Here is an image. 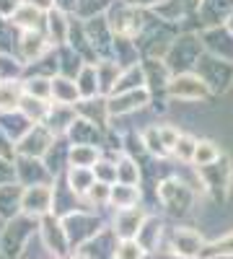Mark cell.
<instances>
[{"instance_id": "27", "label": "cell", "mask_w": 233, "mask_h": 259, "mask_svg": "<svg viewBox=\"0 0 233 259\" xmlns=\"http://www.w3.org/2000/svg\"><path fill=\"white\" fill-rule=\"evenodd\" d=\"M117 259H143L140 244L132 241V239H124V241L117 246Z\"/></svg>"}, {"instance_id": "30", "label": "cell", "mask_w": 233, "mask_h": 259, "mask_svg": "<svg viewBox=\"0 0 233 259\" xmlns=\"http://www.w3.org/2000/svg\"><path fill=\"white\" fill-rule=\"evenodd\" d=\"M21 6H24V0H0V18L11 21Z\"/></svg>"}, {"instance_id": "24", "label": "cell", "mask_w": 233, "mask_h": 259, "mask_svg": "<svg viewBox=\"0 0 233 259\" xmlns=\"http://www.w3.org/2000/svg\"><path fill=\"white\" fill-rule=\"evenodd\" d=\"M94 179L96 182H101V184H117V163H112V161H99L94 168Z\"/></svg>"}, {"instance_id": "7", "label": "cell", "mask_w": 233, "mask_h": 259, "mask_svg": "<svg viewBox=\"0 0 233 259\" xmlns=\"http://www.w3.org/2000/svg\"><path fill=\"white\" fill-rule=\"evenodd\" d=\"M75 119H78L75 106H68V104H50L44 127L50 130L55 138H65V135L70 133V127L75 124Z\"/></svg>"}, {"instance_id": "13", "label": "cell", "mask_w": 233, "mask_h": 259, "mask_svg": "<svg viewBox=\"0 0 233 259\" xmlns=\"http://www.w3.org/2000/svg\"><path fill=\"white\" fill-rule=\"evenodd\" d=\"M21 99H24V83L21 80H0V114L18 112Z\"/></svg>"}, {"instance_id": "4", "label": "cell", "mask_w": 233, "mask_h": 259, "mask_svg": "<svg viewBox=\"0 0 233 259\" xmlns=\"http://www.w3.org/2000/svg\"><path fill=\"white\" fill-rule=\"evenodd\" d=\"M13 166H16V182L21 187H39V184H52V174L47 171L44 161L41 158H13Z\"/></svg>"}, {"instance_id": "20", "label": "cell", "mask_w": 233, "mask_h": 259, "mask_svg": "<svg viewBox=\"0 0 233 259\" xmlns=\"http://www.w3.org/2000/svg\"><path fill=\"white\" fill-rule=\"evenodd\" d=\"M24 94L41 99V101H52V78H41V75H24Z\"/></svg>"}, {"instance_id": "36", "label": "cell", "mask_w": 233, "mask_h": 259, "mask_svg": "<svg viewBox=\"0 0 233 259\" xmlns=\"http://www.w3.org/2000/svg\"><path fill=\"white\" fill-rule=\"evenodd\" d=\"M55 8L57 11H65V13H75V8H78V0H55Z\"/></svg>"}, {"instance_id": "38", "label": "cell", "mask_w": 233, "mask_h": 259, "mask_svg": "<svg viewBox=\"0 0 233 259\" xmlns=\"http://www.w3.org/2000/svg\"><path fill=\"white\" fill-rule=\"evenodd\" d=\"M75 259H88V256H86V254H78V256H75Z\"/></svg>"}, {"instance_id": "10", "label": "cell", "mask_w": 233, "mask_h": 259, "mask_svg": "<svg viewBox=\"0 0 233 259\" xmlns=\"http://www.w3.org/2000/svg\"><path fill=\"white\" fill-rule=\"evenodd\" d=\"M21 197H24V187L18 182L0 184V221H11L21 215Z\"/></svg>"}, {"instance_id": "3", "label": "cell", "mask_w": 233, "mask_h": 259, "mask_svg": "<svg viewBox=\"0 0 233 259\" xmlns=\"http://www.w3.org/2000/svg\"><path fill=\"white\" fill-rule=\"evenodd\" d=\"M55 143V135L44 124H34L29 133L16 143V156L18 158H44L50 145Z\"/></svg>"}, {"instance_id": "22", "label": "cell", "mask_w": 233, "mask_h": 259, "mask_svg": "<svg viewBox=\"0 0 233 259\" xmlns=\"http://www.w3.org/2000/svg\"><path fill=\"white\" fill-rule=\"evenodd\" d=\"M135 202H137V189L132 184H112L109 205H114L119 210H130Z\"/></svg>"}, {"instance_id": "29", "label": "cell", "mask_w": 233, "mask_h": 259, "mask_svg": "<svg viewBox=\"0 0 233 259\" xmlns=\"http://www.w3.org/2000/svg\"><path fill=\"white\" fill-rule=\"evenodd\" d=\"M0 158H8V161H13V158H16L13 140L6 135V130H3V127H0Z\"/></svg>"}, {"instance_id": "26", "label": "cell", "mask_w": 233, "mask_h": 259, "mask_svg": "<svg viewBox=\"0 0 233 259\" xmlns=\"http://www.w3.org/2000/svg\"><path fill=\"white\" fill-rule=\"evenodd\" d=\"M109 192H112V187L109 184H101V182H94V187L86 192V202H91V205H109Z\"/></svg>"}, {"instance_id": "23", "label": "cell", "mask_w": 233, "mask_h": 259, "mask_svg": "<svg viewBox=\"0 0 233 259\" xmlns=\"http://www.w3.org/2000/svg\"><path fill=\"white\" fill-rule=\"evenodd\" d=\"M137 177H140V171H137V166H135V161L132 158H122L119 163H117V182L119 184H137Z\"/></svg>"}, {"instance_id": "6", "label": "cell", "mask_w": 233, "mask_h": 259, "mask_svg": "<svg viewBox=\"0 0 233 259\" xmlns=\"http://www.w3.org/2000/svg\"><path fill=\"white\" fill-rule=\"evenodd\" d=\"M70 26H73V16L65 11H50L44 16V36L52 47H65L68 36H70Z\"/></svg>"}, {"instance_id": "1", "label": "cell", "mask_w": 233, "mask_h": 259, "mask_svg": "<svg viewBox=\"0 0 233 259\" xmlns=\"http://www.w3.org/2000/svg\"><path fill=\"white\" fill-rule=\"evenodd\" d=\"M39 233V221L29 218V215H16V218L3 223V233H0V249H3L6 256L18 259L21 251L26 249V244Z\"/></svg>"}, {"instance_id": "2", "label": "cell", "mask_w": 233, "mask_h": 259, "mask_svg": "<svg viewBox=\"0 0 233 259\" xmlns=\"http://www.w3.org/2000/svg\"><path fill=\"white\" fill-rule=\"evenodd\" d=\"M52 184H39V187H26L24 197H21V212L29 218L41 221L44 215H52Z\"/></svg>"}, {"instance_id": "18", "label": "cell", "mask_w": 233, "mask_h": 259, "mask_svg": "<svg viewBox=\"0 0 233 259\" xmlns=\"http://www.w3.org/2000/svg\"><path fill=\"white\" fill-rule=\"evenodd\" d=\"M50 104L52 101H41V99H34V96L24 94V99H21V104H18V112L24 114L31 124H44L47 112H50Z\"/></svg>"}, {"instance_id": "12", "label": "cell", "mask_w": 233, "mask_h": 259, "mask_svg": "<svg viewBox=\"0 0 233 259\" xmlns=\"http://www.w3.org/2000/svg\"><path fill=\"white\" fill-rule=\"evenodd\" d=\"M11 24L18 31H44V13L36 11L29 3H24V6L16 11V16L11 18Z\"/></svg>"}, {"instance_id": "17", "label": "cell", "mask_w": 233, "mask_h": 259, "mask_svg": "<svg viewBox=\"0 0 233 259\" xmlns=\"http://www.w3.org/2000/svg\"><path fill=\"white\" fill-rule=\"evenodd\" d=\"M65 184L70 187V192L75 194V197H86V192L94 187V171L91 168H68L65 171Z\"/></svg>"}, {"instance_id": "33", "label": "cell", "mask_w": 233, "mask_h": 259, "mask_svg": "<svg viewBox=\"0 0 233 259\" xmlns=\"http://www.w3.org/2000/svg\"><path fill=\"white\" fill-rule=\"evenodd\" d=\"M195 150H197V145L189 140V138H179V143H176V153H179L181 158H192Z\"/></svg>"}, {"instance_id": "9", "label": "cell", "mask_w": 233, "mask_h": 259, "mask_svg": "<svg viewBox=\"0 0 233 259\" xmlns=\"http://www.w3.org/2000/svg\"><path fill=\"white\" fill-rule=\"evenodd\" d=\"M148 104V91L145 89H137V91H124V94H114L107 99V109H109V117L117 114H127V112H135L140 106Z\"/></svg>"}, {"instance_id": "34", "label": "cell", "mask_w": 233, "mask_h": 259, "mask_svg": "<svg viewBox=\"0 0 233 259\" xmlns=\"http://www.w3.org/2000/svg\"><path fill=\"white\" fill-rule=\"evenodd\" d=\"M215 156V148H213V143H202V148L197 145V150H195V158L197 161H210Z\"/></svg>"}, {"instance_id": "32", "label": "cell", "mask_w": 233, "mask_h": 259, "mask_svg": "<svg viewBox=\"0 0 233 259\" xmlns=\"http://www.w3.org/2000/svg\"><path fill=\"white\" fill-rule=\"evenodd\" d=\"M176 246H179L181 251H187V254L195 251V246H197V244H195V236L187 233V231H179V233H176Z\"/></svg>"}, {"instance_id": "37", "label": "cell", "mask_w": 233, "mask_h": 259, "mask_svg": "<svg viewBox=\"0 0 233 259\" xmlns=\"http://www.w3.org/2000/svg\"><path fill=\"white\" fill-rule=\"evenodd\" d=\"M158 0H127V6H132V8H143V6H156Z\"/></svg>"}, {"instance_id": "25", "label": "cell", "mask_w": 233, "mask_h": 259, "mask_svg": "<svg viewBox=\"0 0 233 259\" xmlns=\"http://www.w3.org/2000/svg\"><path fill=\"white\" fill-rule=\"evenodd\" d=\"M202 85L195 80V78H176L171 83V94L174 96H200Z\"/></svg>"}, {"instance_id": "11", "label": "cell", "mask_w": 233, "mask_h": 259, "mask_svg": "<svg viewBox=\"0 0 233 259\" xmlns=\"http://www.w3.org/2000/svg\"><path fill=\"white\" fill-rule=\"evenodd\" d=\"M75 89L80 99H96L101 94L99 85V73H96V62H86L80 68V73L75 75Z\"/></svg>"}, {"instance_id": "19", "label": "cell", "mask_w": 233, "mask_h": 259, "mask_svg": "<svg viewBox=\"0 0 233 259\" xmlns=\"http://www.w3.org/2000/svg\"><path fill=\"white\" fill-rule=\"evenodd\" d=\"M140 223H143V215L137 210H119L117 221H114V231L122 236V239H132V236L140 231Z\"/></svg>"}, {"instance_id": "21", "label": "cell", "mask_w": 233, "mask_h": 259, "mask_svg": "<svg viewBox=\"0 0 233 259\" xmlns=\"http://www.w3.org/2000/svg\"><path fill=\"white\" fill-rule=\"evenodd\" d=\"M26 65L13 52H0V80H24Z\"/></svg>"}, {"instance_id": "5", "label": "cell", "mask_w": 233, "mask_h": 259, "mask_svg": "<svg viewBox=\"0 0 233 259\" xmlns=\"http://www.w3.org/2000/svg\"><path fill=\"white\" fill-rule=\"evenodd\" d=\"M50 50H52V45L47 41L44 31H21V34H18V41H16V57L24 62V65L36 62L39 57H44Z\"/></svg>"}, {"instance_id": "28", "label": "cell", "mask_w": 233, "mask_h": 259, "mask_svg": "<svg viewBox=\"0 0 233 259\" xmlns=\"http://www.w3.org/2000/svg\"><path fill=\"white\" fill-rule=\"evenodd\" d=\"M143 145L151 150V153H163V143H161V135H158V127H153V130H148V133L143 135Z\"/></svg>"}, {"instance_id": "31", "label": "cell", "mask_w": 233, "mask_h": 259, "mask_svg": "<svg viewBox=\"0 0 233 259\" xmlns=\"http://www.w3.org/2000/svg\"><path fill=\"white\" fill-rule=\"evenodd\" d=\"M16 182V166L8 158H0V184H11Z\"/></svg>"}, {"instance_id": "14", "label": "cell", "mask_w": 233, "mask_h": 259, "mask_svg": "<svg viewBox=\"0 0 233 259\" xmlns=\"http://www.w3.org/2000/svg\"><path fill=\"white\" fill-rule=\"evenodd\" d=\"M0 127L6 130V135L13 140V148H16V143L24 138L34 124H31L24 114H21V112H8V114H0Z\"/></svg>"}, {"instance_id": "15", "label": "cell", "mask_w": 233, "mask_h": 259, "mask_svg": "<svg viewBox=\"0 0 233 259\" xmlns=\"http://www.w3.org/2000/svg\"><path fill=\"white\" fill-rule=\"evenodd\" d=\"M101 161V150L96 145H70L68 168H94Z\"/></svg>"}, {"instance_id": "35", "label": "cell", "mask_w": 233, "mask_h": 259, "mask_svg": "<svg viewBox=\"0 0 233 259\" xmlns=\"http://www.w3.org/2000/svg\"><path fill=\"white\" fill-rule=\"evenodd\" d=\"M24 3H29V6H34L36 11H41V13H50V11H55V0H24Z\"/></svg>"}, {"instance_id": "16", "label": "cell", "mask_w": 233, "mask_h": 259, "mask_svg": "<svg viewBox=\"0 0 233 259\" xmlns=\"http://www.w3.org/2000/svg\"><path fill=\"white\" fill-rule=\"evenodd\" d=\"M78 101H80V96H78V89H75V80L62 78V75H55V78H52V104L75 106Z\"/></svg>"}, {"instance_id": "8", "label": "cell", "mask_w": 233, "mask_h": 259, "mask_svg": "<svg viewBox=\"0 0 233 259\" xmlns=\"http://www.w3.org/2000/svg\"><path fill=\"white\" fill-rule=\"evenodd\" d=\"M68 158H70V143H68V138H55V143L50 145V150L44 153V166H47V171L52 174V179H57V177H65V171H68Z\"/></svg>"}]
</instances>
